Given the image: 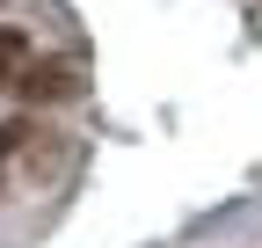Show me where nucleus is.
<instances>
[{
    "instance_id": "obj_1",
    "label": "nucleus",
    "mask_w": 262,
    "mask_h": 248,
    "mask_svg": "<svg viewBox=\"0 0 262 248\" xmlns=\"http://www.w3.org/2000/svg\"><path fill=\"white\" fill-rule=\"evenodd\" d=\"M22 73H29V37L15 22H0V88H22Z\"/></svg>"
},
{
    "instance_id": "obj_2",
    "label": "nucleus",
    "mask_w": 262,
    "mask_h": 248,
    "mask_svg": "<svg viewBox=\"0 0 262 248\" xmlns=\"http://www.w3.org/2000/svg\"><path fill=\"white\" fill-rule=\"evenodd\" d=\"M22 95L29 102H58V95H73V73L66 66H29L22 73Z\"/></svg>"
},
{
    "instance_id": "obj_3",
    "label": "nucleus",
    "mask_w": 262,
    "mask_h": 248,
    "mask_svg": "<svg viewBox=\"0 0 262 248\" xmlns=\"http://www.w3.org/2000/svg\"><path fill=\"white\" fill-rule=\"evenodd\" d=\"M22 139H29V124H0V153H15Z\"/></svg>"
}]
</instances>
